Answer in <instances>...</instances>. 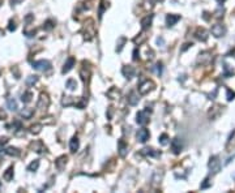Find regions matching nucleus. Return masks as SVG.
Instances as JSON below:
<instances>
[{
  "instance_id": "nucleus-1",
  "label": "nucleus",
  "mask_w": 235,
  "mask_h": 193,
  "mask_svg": "<svg viewBox=\"0 0 235 193\" xmlns=\"http://www.w3.org/2000/svg\"><path fill=\"white\" fill-rule=\"evenodd\" d=\"M84 39L85 41H91L95 35V26L93 25V20H88V22H85L84 26Z\"/></svg>"
},
{
  "instance_id": "nucleus-2",
  "label": "nucleus",
  "mask_w": 235,
  "mask_h": 193,
  "mask_svg": "<svg viewBox=\"0 0 235 193\" xmlns=\"http://www.w3.org/2000/svg\"><path fill=\"white\" fill-rule=\"evenodd\" d=\"M154 87H156L154 81L146 78V80H144V81L139 85V93H140L141 95H146L148 93H150L152 90H154Z\"/></svg>"
},
{
  "instance_id": "nucleus-3",
  "label": "nucleus",
  "mask_w": 235,
  "mask_h": 193,
  "mask_svg": "<svg viewBox=\"0 0 235 193\" xmlns=\"http://www.w3.org/2000/svg\"><path fill=\"white\" fill-rule=\"evenodd\" d=\"M50 106V97H48L47 93H41L39 98H38V102H37V108L39 111H46Z\"/></svg>"
},
{
  "instance_id": "nucleus-4",
  "label": "nucleus",
  "mask_w": 235,
  "mask_h": 193,
  "mask_svg": "<svg viewBox=\"0 0 235 193\" xmlns=\"http://www.w3.org/2000/svg\"><path fill=\"white\" fill-rule=\"evenodd\" d=\"M31 67L35 70H41V72H47L51 69V63L48 60H37V62L31 63Z\"/></svg>"
},
{
  "instance_id": "nucleus-5",
  "label": "nucleus",
  "mask_w": 235,
  "mask_h": 193,
  "mask_svg": "<svg viewBox=\"0 0 235 193\" xmlns=\"http://www.w3.org/2000/svg\"><path fill=\"white\" fill-rule=\"evenodd\" d=\"M150 112H152V110H149L148 107L145 110H143V111H139L137 115H136V121H137V124L145 125V124L149 123V114Z\"/></svg>"
},
{
  "instance_id": "nucleus-6",
  "label": "nucleus",
  "mask_w": 235,
  "mask_h": 193,
  "mask_svg": "<svg viewBox=\"0 0 235 193\" xmlns=\"http://www.w3.org/2000/svg\"><path fill=\"white\" fill-rule=\"evenodd\" d=\"M90 76H91V70H90V67H89V63L84 60L83 67H81V70H80V77H81V80L86 84V82H89Z\"/></svg>"
},
{
  "instance_id": "nucleus-7",
  "label": "nucleus",
  "mask_w": 235,
  "mask_h": 193,
  "mask_svg": "<svg viewBox=\"0 0 235 193\" xmlns=\"http://www.w3.org/2000/svg\"><path fill=\"white\" fill-rule=\"evenodd\" d=\"M208 167H209L210 170V172L213 175H216L220 172V170H221V162H220V159H218V157H212L209 159V163H208Z\"/></svg>"
},
{
  "instance_id": "nucleus-8",
  "label": "nucleus",
  "mask_w": 235,
  "mask_h": 193,
  "mask_svg": "<svg viewBox=\"0 0 235 193\" xmlns=\"http://www.w3.org/2000/svg\"><path fill=\"white\" fill-rule=\"evenodd\" d=\"M30 149H31L33 151L38 153V154H45V153H47V147H46L45 144H43L42 141H39V140L33 141L31 144H30Z\"/></svg>"
},
{
  "instance_id": "nucleus-9",
  "label": "nucleus",
  "mask_w": 235,
  "mask_h": 193,
  "mask_svg": "<svg viewBox=\"0 0 235 193\" xmlns=\"http://www.w3.org/2000/svg\"><path fill=\"white\" fill-rule=\"evenodd\" d=\"M212 34L214 35L216 38H221L226 34V27L225 25H222V24H216V25H213L212 27Z\"/></svg>"
},
{
  "instance_id": "nucleus-10",
  "label": "nucleus",
  "mask_w": 235,
  "mask_h": 193,
  "mask_svg": "<svg viewBox=\"0 0 235 193\" xmlns=\"http://www.w3.org/2000/svg\"><path fill=\"white\" fill-rule=\"evenodd\" d=\"M136 137H137V141H139V142L144 144V142H146L148 140H149L150 133H149V131H148L146 128H141V129L137 131V135H136Z\"/></svg>"
},
{
  "instance_id": "nucleus-11",
  "label": "nucleus",
  "mask_w": 235,
  "mask_h": 193,
  "mask_svg": "<svg viewBox=\"0 0 235 193\" xmlns=\"http://www.w3.org/2000/svg\"><path fill=\"white\" fill-rule=\"evenodd\" d=\"M122 73L127 80H131V78H133L135 77L136 69L132 67V65H124V67L122 68Z\"/></svg>"
},
{
  "instance_id": "nucleus-12",
  "label": "nucleus",
  "mask_w": 235,
  "mask_h": 193,
  "mask_svg": "<svg viewBox=\"0 0 235 193\" xmlns=\"http://www.w3.org/2000/svg\"><path fill=\"white\" fill-rule=\"evenodd\" d=\"M75 64H76V59H75V58H72V56L68 58V59H67V62L64 63V67H63V69H62V73H63V74L68 73L69 70L75 67Z\"/></svg>"
},
{
  "instance_id": "nucleus-13",
  "label": "nucleus",
  "mask_w": 235,
  "mask_h": 193,
  "mask_svg": "<svg viewBox=\"0 0 235 193\" xmlns=\"http://www.w3.org/2000/svg\"><path fill=\"white\" fill-rule=\"evenodd\" d=\"M67 162H68V157L67 155H60L56 161H55V166L59 171H63L67 166Z\"/></svg>"
},
{
  "instance_id": "nucleus-14",
  "label": "nucleus",
  "mask_w": 235,
  "mask_h": 193,
  "mask_svg": "<svg viewBox=\"0 0 235 193\" xmlns=\"http://www.w3.org/2000/svg\"><path fill=\"white\" fill-rule=\"evenodd\" d=\"M182 149H183V144H182V141H180L179 139H174L171 141V150H172L174 154H180Z\"/></svg>"
},
{
  "instance_id": "nucleus-15",
  "label": "nucleus",
  "mask_w": 235,
  "mask_h": 193,
  "mask_svg": "<svg viewBox=\"0 0 235 193\" xmlns=\"http://www.w3.org/2000/svg\"><path fill=\"white\" fill-rule=\"evenodd\" d=\"M141 154L143 155H146V157H161V151H158V150H154L153 147H144L143 150H141Z\"/></svg>"
},
{
  "instance_id": "nucleus-16",
  "label": "nucleus",
  "mask_w": 235,
  "mask_h": 193,
  "mask_svg": "<svg viewBox=\"0 0 235 193\" xmlns=\"http://www.w3.org/2000/svg\"><path fill=\"white\" fill-rule=\"evenodd\" d=\"M179 20H180V14H167L166 16V25L168 27H171V26L175 25Z\"/></svg>"
},
{
  "instance_id": "nucleus-17",
  "label": "nucleus",
  "mask_w": 235,
  "mask_h": 193,
  "mask_svg": "<svg viewBox=\"0 0 235 193\" xmlns=\"http://www.w3.org/2000/svg\"><path fill=\"white\" fill-rule=\"evenodd\" d=\"M118 151H119V155L120 157H125L128 153V145L124 142V140H120L119 144H118Z\"/></svg>"
},
{
  "instance_id": "nucleus-18",
  "label": "nucleus",
  "mask_w": 235,
  "mask_h": 193,
  "mask_svg": "<svg viewBox=\"0 0 235 193\" xmlns=\"http://www.w3.org/2000/svg\"><path fill=\"white\" fill-rule=\"evenodd\" d=\"M139 101H140L139 95L136 94L135 91H129V94L127 95V102H128L129 106H136V104L139 103Z\"/></svg>"
},
{
  "instance_id": "nucleus-19",
  "label": "nucleus",
  "mask_w": 235,
  "mask_h": 193,
  "mask_svg": "<svg viewBox=\"0 0 235 193\" xmlns=\"http://www.w3.org/2000/svg\"><path fill=\"white\" fill-rule=\"evenodd\" d=\"M195 35H196V38H197L199 41H201V42H206V39H208V31H206L205 29H203V27H199V29L196 30Z\"/></svg>"
},
{
  "instance_id": "nucleus-20",
  "label": "nucleus",
  "mask_w": 235,
  "mask_h": 193,
  "mask_svg": "<svg viewBox=\"0 0 235 193\" xmlns=\"http://www.w3.org/2000/svg\"><path fill=\"white\" fill-rule=\"evenodd\" d=\"M152 21H153V14H148L141 20V27H143V30L149 29L152 26Z\"/></svg>"
},
{
  "instance_id": "nucleus-21",
  "label": "nucleus",
  "mask_w": 235,
  "mask_h": 193,
  "mask_svg": "<svg viewBox=\"0 0 235 193\" xmlns=\"http://www.w3.org/2000/svg\"><path fill=\"white\" fill-rule=\"evenodd\" d=\"M79 147H80V140L75 136V137H72V140H71V142H69L71 153H76V151L79 150Z\"/></svg>"
},
{
  "instance_id": "nucleus-22",
  "label": "nucleus",
  "mask_w": 235,
  "mask_h": 193,
  "mask_svg": "<svg viewBox=\"0 0 235 193\" xmlns=\"http://www.w3.org/2000/svg\"><path fill=\"white\" fill-rule=\"evenodd\" d=\"M13 176H14V168H13V166H10V167H8L7 168V171L3 174V179L5 180V181H12L13 180Z\"/></svg>"
},
{
  "instance_id": "nucleus-23",
  "label": "nucleus",
  "mask_w": 235,
  "mask_h": 193,
  "mask_svg": "<svg viewBox=\"0 0 235 193\" xmlns=\"http://www.w3.org/2000/svg\"><path fill=\"white\" fill-rule=\"evenodd\" d=\"M4 153L7 154V155H9V157H20V154H21V151L18 150L17 147H13V146H9V147H7L4 150Z\"/></svg>"
},
{
  "instance_id": "nucleus-24",
  "label": "nucleus",
  "mask_w": 235,
  "mask_h": 193,
  "mask_svg": "<svg viewBox=\"0 0 235 193\" xmlns=\"http://www.w3.org/2000/svg\"><path fill=\"white\" fill-rule=\"evenodd\" d=\"M7 128L10 129V131H13V132H17L18 129H22V123H21L20 120H13L12 124L7 125Z\"/></svg>"
},
{
  "instance_id": "nucleus-25",
  "label": "nucleus",
  "mask_w": 235,
  "mask_h": 193,
  "mask_svg": "<svg viewBox=\"0 0 235 193\" xmlns=\"http://www.w3.org/2000/svg\"><path fill=\"white\" fill-rule=\"evenodd\" d=\"M7 107L10 110V111H17V108H18L17 101H16L14 98H8L7 99Z\"/></svg>"
},
{
  "instance_id": "nucleus-26",
  "label": "nucleus",
  "mask_w": 235,
  "mask_h": 193,
  "mask_svg": "<svg viewBox=\"0 0 235 193\" xmlns=\"http://www.w3.org/2000/svg\"><path fill=\"white\" fill-rule=\"evenodd\" d=\"M107 97L110 99H119L120 98V91L116 89V87H111V89L107 91Z\"/></svg>"
},
{
  "instance_id": "nucleus-27",
  "label": "nucleus",
  "mask_w": 235,
  "mask_h": 193,
  "mask_svg": "<svg viewBox=\"0 0 235 193\" xmlns=\"http://www.w3.org/2000/svg\"><path fill=\"white\" fill-rule=\"evenodd\" d=\"M20 115H21V116H22L24 119H31V116L34 115V110L26 107V108H24L22 111L20 112Z\"/></svg>"
},
{
  "instance_id": "nucleus-28",
  "label": "nucleus",
  "mask_w": 235,
  "mask_h": 193,
  "mask_svg": "<svg viewBox=\"0 0 235 193\" xmlns=\"http://www.w3.org/2000/svg\"><path fill=\"white\" fill-rule=\"evenodd\" d=\"M210 60H212V56H210V54H209V52H203V54H200L199 63H201V64H206V63H209Z\"/></svg>"
},
{
  "instance_id": "nucleus-29",
  "label": "nucleus",
  "mask_w": 235,
  "mask_h": 193,
  "mask_svg": "<svg viewBox=\"0 0 235 193\" xmlns=\"http://www.w3.org/2000/svg\"><path fill=\"white\" fill-rule=\"evenodd\" d=\"M38 80H39L38 76H29V77H26L25 84H26V86H34L38 82Z\"/></svg>"
},
{
  "instance_id": "nucleus-30",
  "label": "nucleus",
  "mask_w": 235,
  "mask_h": 193,
  "mask_svg": "<svg viewBox=\"0 0 235 193\" xmlns=\"http://www.w3.org/2000/svg\"><path fill=\"white\" fill-rule=\"evenodd\" d=\"M148 39V35L145 34V33H141V34H139V37H136L135 38V39H133V42L136 43V45H143V43L145 42Z\"/></svg>"
},
{
  "instance_id": "nucleus-31",
  "label": "nucleus",
  "mask_w": 235,
  "mask_h": 193,
  "mask_svg": "<svg viewBox=\"0 0 235 193\" xmlns=\"http://www.w3.org/2000/svg\"><path fill=\"white\" fill-rule=\"evenodd\" d=\"M41 132H42V124L37 123V124H34V125L30 127V133H31V135H39Z\"/></svg>"
},
{
  "instance_id": "nucleus-32",
  "label": "nucleus",
  "mask_w": 235,
  "mask_h": 193,
  "mask_svg": "<svg viewBox=\"0 0 235 193\" xmlns=\"http://www.w3.org/2000/svg\"><path fill=\"white\" fill-rule=\"evenodd\" d=\"M65 86H67V89L68 90H76L77 89V82H76V80L75 78H69L68 81H67V84H65Z\"/></svg>"
},
{
  "instance_id": "nucleus-33",
  "label": "nucleus",
  "mask_w": 235,
  "mask_h": 193,
  "mask_svg": "<svg viewBox=\"0 0 235 193\" xmlns=\"http://www.w3.org/2000/svg\"><path fill=\"white\" fill-rule=\"evenodd\" d=\"M31 98H33V93L25 91L24 94L21 95V101H22V103H29V102H31Z\"/></svg>"
},
{
  "instance_id": "nucleus-34",
  "label": "nucleus",
  "mask_w": 235,
  "mask_h": 193,
  "mask_svg": "<svg viewBox=\"0 0 235 193\" xmlns=\"http://www.w3.org/2000/svg\"><path fill=\"white\" fill-rule=\"evenodd\" d=\"M75 99L72 98V97H64L63 99H62V104L63 106H65V107H68V106H72V104H75Z\"/></svg>"
},
{
  "instance_id": "nucleus-35",
  "label": "nucleus",
  "mask_w": 235,
  "mask_h": 193,
  "mask_svg": "<svg viewBox=\"0 0 235 193\" xmlns=\"http://www.w3.org/2000/svg\"><path fill=\"white\" fill-rule=\"evenodd\" d=\"M38 167H39V159H35V161H33L28 166V171H30V172H34V171L38 170Z\"/></svg>"
},
{
  "instance_id": "nucleus-36",
  "label": "nucleus",
  "mask_w": 235,
  "mask_h": 193,
  "mask_svg": "<svg viewBox=\"0 0 235 193\" xmlns=\"http://www.w3.org/2000/svg\"><path fill=\"white\" fill-rule=\"evenodd\" d=\"M168 140H170V139H168V136H167L166 133H162V135L160 136V139H158V142H160V144H161L162 146H166V145L168 144V142H170Z\"/></svg>"
},
{
  "instance_id": "nucleus-37",
  "label": "nucleus",
  "mask_w": 235,
  "mask_h": 193,
  "mask_svg": "<svg viewBox=\"0 0 235 193\" xmlns=\"http://www.w3.org/2000/svg\"><path fill=\"white\" fill-rule=\"evenodd\" d=\"M54 27H55V22H54L52 20H47L45 24H43V29L45 30H47V31H50V30H52Z\"/></svg>"
},
{
  "instance_id": "nucleus-38",
  "label": "nucleus",
  "mask_w": 235,
  "mask_h": 193,
  "mask_svg": "<svg viewBox=\"0 0 235 193\" xmlns=\"http://www.w3.org/2000/svg\"><path fill=\"white\" fill-rule=\"evenodd\" d=\"M108 7V3H106V0H101V7H99V18H102V14L105 12V9Z\"/></svg>"
},
{
  "instance_id": "nucleus-39",
  "label": "nucleus",
  "mask_w": 235,
  "mask_h": 193,
  "mask_svg": "<svg viewBox=\"0 0 235 193\" xmlns=\"http://www.w3.org/2000/svg\"><path fill=\"white\" fill-rule=\"evenodd\" d=\"M210 185H212V181H210V179H209V178H206V179L203 181V183H201L200 188H201V189H208Z\"/></svg>"
},
{
  "instance_id": "nucleus-40",
  "label": "nucleus",
  "mask_w": 235,
  "mask_h": 193,
  "mask_svg": "<svg viewBox=\"0 0 235 193\" xmlns=\"http://www.w3.org/2000/svg\"><path fill=\"white\" fill-rule=\"evenodd\" d=\"M162 178H163V172H156L154 174V176H153V181L154 183H161V180H162Z\"/></svg>"
},
{
  "instance_id": "nucleus-41",
  "label": "nucleus",
  "mask_w": 235,
  "mask_h": 193,
  "mask_svg": "<svg viewBox=\"0 0 235 193\" xmlns=\"http://www.w3.org/2000/svg\"><path fill=\"white\" fill-rule=\"evenodd\" d=\"M226 98H227L229 102L233 101V99L235 98V91H233L231 89H227V90H226Z\"/></svg>"
},
{
  "instance_id": "nucleus-42",
  "label": "nucleus",
  "mask_w": 235,
  "mask_h": 193,
  "mask_svg": "<svg viewBox=\"0 0 235 193\" xmlns=\"http://www.w3.org/2000/svg\"><path fill=\"white\" fill-rule=\"evenodd\" d=\"M124 43H125V38L122 37V38H119V43H118V47H116V51L120 52L123 50V46H124Z\"/></svg>"
},
{
  "instance_id": "nucleus-43",
  "label": "nucleus",
  "mask_w": 235,
  "mask_h": 193,
  "mask_svg": "<svg viewBox=\"0 0 235 193\" xmlns=\"http://www.w3.org/2000/svg\"><path fill=\"white\" fill-rule=\"evenodd\" d=\"M35 33H37V30L35 29H33V30H24V34L26 35V37H29V38H31V37H34L35 35Z\"/></svg>"
},
{
  "instance_id": "nucleus-44",
  "label": "nucleus",
  "mask_w": 235,
  "mask_h": 193,
  "mask_svg": "<svg viewBox=\"0 0 235 193\" xmlns=\"http://www.w3.org/2000/svg\"><path fill=\"white\" fill-rule=\"evenodd\" d=\"M162 70H163V64L162 63H157L156 64V72H157V74H162Z\"/></svg>"
},
{
  "instance_id": "nucleus-45",
  "label": "nucleus",
  "mask_w": 235,
  "mask_h": 193,
  "mask_svg": "<svg viewBox=\"0 0 235 193\" xmlns=\"http://www.w3.org/2000/svg\"><path fill=\"white\" fill-rule=\"evenodd\" d=\"M8 30H9V31H14V30H16V22H14L13 20H10V21H9V25H8Z\"/></svg>"
},
{
  "instance_id": "nucleus-46",
  "label": "nucleus",
  "mask_w": 235,
  "mask_h": 193,
  "mask_svg": "<svg viewBox=\"0 0 235 193\" xmlns=\"http://www.w3.org/2000/svg\"><path fill=\"white\" fill-rule=\"evenodd\" d=\"M139 55H140V52H139V48H135V51H133V60H135V62H137V60L140 59Z\"/></svg>"
},
{
  "instance_id": "nucleus-47",
  "label": "nucleus",
  "mask_w": 235,
  "mask_h": 193,
  "mask_svg": "<svg viewBox=\"0 0 235 193\" xmlns=\"http://www.w3.org/2000/svg\"><path fill=\"white\" fill-rule=\"evenodd\" d=\"M112 114H114V107H108V111H107V119H112Z\"/></svg>"
},
{
  "instance_id": "nucleus-48",
  "label": "nucleus",
  "mask_w": 235,
  "mask_h": 193,
  "mask_svg": "<svg viewBox=\"0 0 235 193\" xmlns=\"http://www.w3.org/2000/svg\"><path fill=\"white\" fill-rule=\"evenodd\" d=\"M5 119H7V112L3 108H0V120H5Z\"/></svg>"
},
{
  "instance_id": "nucleus-49",
  "label": "nucleus",
  "mask_w": 235,
  "mask_h": 193,
  "mask_svg": "<svg viewBox=\"0 0 235 193\" xmlns=\"http://www.w3.org/2000/svg\"><path fill=\"white\" fill-rule=\"evenodd\" d=\"M8 137H0V146H3L5 144H8Z\"/></svg>"
},
{
  "instance_id": "nucleus-50",
  "label": "nucleus",
  "mask_w": 235,
  "mask_h": 193,
  "mask_svg": "<svg viewBox=\"0 0 235 193\" xmlns=\"http://www.w3.org/2000/svg\"><path fill=\"white\" fill-rule=\"evenodd\" d=\"M33 18H34V16H33L31 13H29V14H28V16H26V17H25V21H26V24H29V22H30V21H31Z\"/></svg>"
},
{
  "instance_id": "nucleus-51",
  "label": "nucleus",
  "mask_w": 235,
  "mask_h": 193,
  "mask_svg": "<svg viewBox=\"0 0 235 193\" xmlns=\"http://www.w3.org/2000/svg\"><path fill=\"white\" fill-rule=\"evenodd\" d=\"M193 45H192V43H185V45H184V47L182 48V51H185V50H187V48H189V47H192Z\"/></svg>"
},
{
  "instance_id": "nucleus-52",
  "label": "nucleus",
  "mask_w": 235,
  "mask_h": 193,
  "mask_svg": "<svg viewBox=\"0 0 235 193\" xmlns=\"http://www.w3.org/2000/svg\"><path fill=\"white\" fill-rule=\"evenodd\" d=\"M157 43H158V45H163V38H158Z\"/></svg>"
},
{
  "instance_id": "nucleus-53",
  "label": "nucleus",
  "mask_w": 235,
  "mask_h": 193,
  "mask_svg": "<svg viewBox=\"0 0 235 193\" xmlns=\"http://www.w3.org/2000/svg\"><path fill=\"white\" fill-rule=\"evenodd\" d=\"M21 0H10V3H12V5H14V4H17V3H20Z\"/></svg>"
},
{
  "instance_id": "nucleus-54",
  "label": "nucleus",
  "mask_w": 235,
  "mask_h": 193,
  "mask_svg": "<svg viewBox=\"0 0 235 193\" xmlns=\"http://www.w3.org/2000/svg\"><path fill=\"white\" fill-rule=\"evenodd\" d=\"M217 2H218V3H223V2H225V0H217Z\"/></svg>"
},
{
  "instance_id": "nucleus-55",
  "label": "nucleus",
  "mask_w": 235,
  "mask_h": 193,
  "mask_svg": "<svg viewBox=\"0 0 235 193\" xmlns=\"http://www.w3.org/2000/svg\"><path fill=\"white\" fill-rule=\"evenodd\" d=\"M2 4H3V0H0V7H2Z\"/></svg>"
},
{
  "instance_id": "nucleus-56",
  "label": "nucleus",
  "mask_w": 235,
  "mask_h": 193,
  "mask_svg": "<svg viewBox=\"0 0 235 193\" xmlns=\"http://www.w3.org/2000/svg\"><path fill=\"white\" fill-rule=\"evenodd\" d=\"M0 154H2V150H0Z\"/></svg>"
}]
</instances>
